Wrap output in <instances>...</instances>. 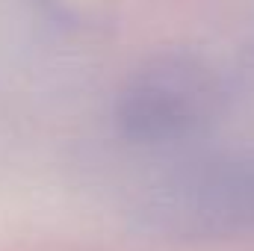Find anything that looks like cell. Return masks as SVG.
<instances>
[{
    "label": "cell",
    "instance_id": "obj_1",
    "mask_svg": "<svg viewBox=\"0 0 254 251\" xmlns=\"http://www.w3.org/2000/svg\"><path fill=\"white\" fill-rule=\"evenodd\" d=\"M222 80L192 54H160L139 65L116 95L113 119L133 145L172 148L201 139L222 116Z\"/></svg>",
    "mask_w": 254,
    "mask_h": 251
},
{
    "label": "cell",
    "instance_id": "obj_2",
    "mask_svg": "<svg viewBox=\"0 0 254 251\" xmlns=\"http://www.w3.org/2000/svg\"><path fill=\"white\" fill-rule=\"evenodd\" d=\"M145 222L178 240L254 234V163H201L154 189Z\"/></svg>",
    "mask_w": 254,
    "mask_h": 251
}]
</instances>
